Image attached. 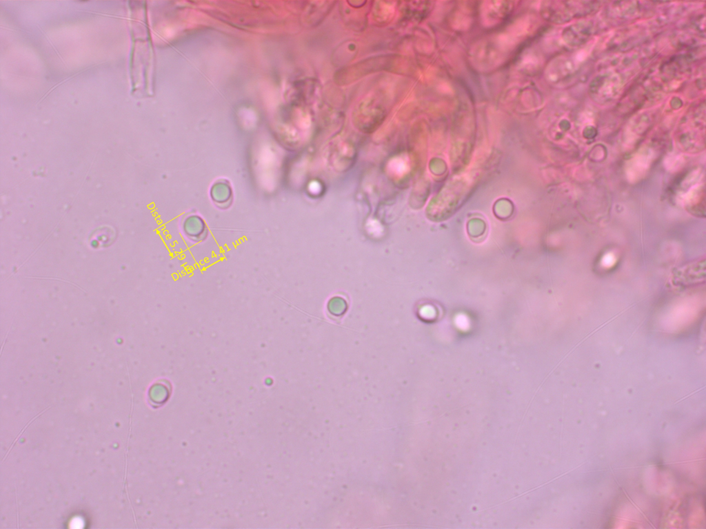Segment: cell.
Instances as JSON below:
<instances>
[{"label": "cell", "instance_id": "6da1fadb", "mask_svg": "<svg viewBox=\"0 0 706 529\" xmlns=\"http://www.w3.org/2000/svg\"><path fill=\"white\" fill-rule=\"evenodd\" d=\"M534 27L533 19L524 17L513 23L503 32L483 39L471 50L472 62L481 70L500 65Z\"/></svg>", "mask_w": 706, "mask_h": 529}, {"label": "cell", "instance_id": "277c9868", "mask_svg": "<svg viewBox=\"0 0 706 529\" xmlns=\"http://www.w3.org/2000/svg\"><path fill=\"white\" fill-rule=\"evenodd\" d=\"M383 105L382 99L380 100L379 96L367 97L359 103L356 116H359V120L364 117L361 122H363L364 120L365 122H370V121H381L382 117L385 115V108Z\"/></svg>", "mask_w": 706, "mask_h": 529}, {"label": "cell", "instance_id": "3957f363", "mask_svg": "<svg viewBox=\"0 0 706 529\" xmlns=\"http://www.w3.org/2000/svg\"><path fill=\"white\" fill-rule=\"evenodd\" d=\"M514 3L502 1H484L481 6V18L483 23L486 26H493L501 23L512 12Z\"/></svg>", "mask_w": 706, "mask_h": 529}, {"label": "cell", "instance_id": "7a4b0ae2", "mask_svg": "<svg viewBox=\"0 0 706 529\" xmlns=\"http://www.w3.org/2000/svg\"><path fill=\"white\" fill-rule=\"evenodd\" d=\"M399 61L396 57L390 56L370 58L342 69L336 74V79L341 84L350 83L368 74L394 68L397 65L396 62Z\"/></svg>", "mask_w": 706, "mask_h": 529}]
</instances>
